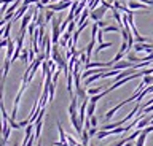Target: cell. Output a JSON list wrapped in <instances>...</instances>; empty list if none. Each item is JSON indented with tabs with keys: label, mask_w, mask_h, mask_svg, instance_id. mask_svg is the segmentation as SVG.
I'll return each instance as SVG.
<instances>
[{
	"label": "cell",
	"mask_w": 153,
	"mask_h": 146,
	"mask_svg": "<svg viewBox=\"0 0 153 146\" xmlns=\"http://www.w3.org/2000/svg\"><path fill=\"white\" fill-rule=\"evenodd\" d=\"M107 10H108V8H107V7H104L102 3H100V7L94 8V10H91V15H89L91 21H94V22L100 21V19H102V18L105 16V13H107Z\"/></svg>",
	"instance_id": "1"
},
{
	"label": "cell",
	"mask_w": 153,
	"mask_h": 146,
	"mask_svg": "<svg viewBox=\"0 0 153 146\" xmlns=\"http://www.w3.org/2000/svg\"><path fill=\"white\" fill-rule=\"evenodd\" d=\"M72 3H74V2H69V0H62V2H57V3H50V5H48V8H51V10H54V11H62V10H67V8H70Z\"/></svg>",
	"instance_id": "2"
},
{
	"label": "cell",
	"mask_w": 153,
	"mask_h": 146,
	"mask_svg": "<svg viewBox=\"0 0 153 146\" xmlns=\"http://www.w3.org/2000/svg\"><path fill=\"white\" fill-rule=\"evenodd\" d=\"M26 86H27V84H26V83H22V86H21V89H19V92H18L16 98H14V106H13V113H11V119H16L18 108H19V100H21V97H22V92H24V89H26Z\"/></svg>",
	"instance_id": "3"
},
{
	"label": "cell",
	"mask_w": 153,
	"mask_h": 146,
	"mask_svg": "<svg viewBox=\"0 0 153 146\" xmlns=\"http://www.w3.org/2000/svg\"><path fill=\"white\" fill-rule=\"evenodd\" d=\"M134 65H136V64H134V62H131V60H120V62H117V64H113V67L112 68H115V70H124V68H132L134 67Z\"/></svg>",
	"instance_id": "4"
},
{
	"label": "cell",
	"mask_w": 153,
	"mask_h": 146,
	"mask_svg": "<svg viewBox=\"0 0 153 146\" xmlns=\"http://www.w3.org/2000/svg\"><path fill=\"white\" fill-rule=\"evenodd\" d=\"M128 7L131 8V10H148V5H145V3L139 2V0H129L128 2Z\"/></svg>",
	"instance_id": "5"
},
{
	"label": "cell",
	"mask_w": 153,
	"mask_h": 146,
	"mask_svg": "<svg viewBox=\"0 0 153 146\" xmlns=\"http://www.w3.org/2000/svg\"><path fill=\"white\" fill-rule=\"evenodd\" d=\"M14 51H16V45H14V41L10 38V43H8V46H7V57H5V59H10V60H11Z\"/></svg>",
	"instance_id": "6"
},
{
	"label": "cell",
	"mask_w": 153,
	"mask_h": 146,
	"mask_svg": "<svg viewBox=\"0 0 153 146\" xmlns=\"http://www.w3.org/2000/svg\"><path fill=\"white\" fill-rule=\"evenodd\" d=\"M10 64H11V60L10 59H5L3 60V73H2V86H5V79H7V75L10 72Z\"/></svg>",
	"instance_id": "7"
},
{
	"label": "cell",
	"mask_w": 153,
	"mask_h": 146,
	"mask_svg": "<svg viewBox=\"0 0 153 146\" xmlns=\"http://www.w3.org/2000/svg\"><path fill=\"white\" fill-rule=\"evenodd\" d=\"M112 45H113L112 41H107V43H99L97 46H96L94 53H96V54H99V53H100V51H102V49H105V48H110V46H112Z\"/></svg>",
	"instance_id": "8"
},
{
	"label": "cell",
	"mask_w": 153,
	"mask_h": 146,
	"mask_svg": "<svg viewBox=\"0 0 153 146\" xmlns=\"http://www.w3.org/2000/svg\"><path fill=\"white\" fill-rule=\"evenodd\" d=\"M126 59H128V60H131V62H134V64H139V62H142V59L139 57V56H137L136 53H129V54L126 56Z\"/></svg>",
	"instance_id": "9"
},
{
	"label": "cell",
	"mask_w": 153,
	"mask_h": 146,
	"mask_svg": "<svg viewBox=\"0 0 153 146\" xmlns=\"http://www.w3.org/2000/svg\"><path fill=\"white\" fill-rule=\"evenodd\" d=\"M54 10H51V8H46V11H45V19H46V22H50V21H53V18H54Z\"/></svg>",
	"instance_id": "10"
},
{
	"label": "cell",
	"mask_w": 153,
	"mask_h": 146,
	"mask_svg": "<svg viewBox=\"0 0 153 146\" xmlns=\"http://www.w3.org/2000/svg\"><path fill=\"white\" fill-rule=\"evenodd\" d=\"M19 59H21L24 64L30 65V60H29V51H27V49H22V53H21V57H19Z\"/></svg>",
	"instance_id": "11"
},
{
	"label": "cell",
	"mask_w": 153,
	"mask_h": 146,
	"mask_svg": "<svg viewBox=\"0 0 153 146\" xmlns=\"http://www.w3.org/2000/svg\"><path fill=\"white\" fill-rule=\"evenodd\" d=\"M86 91H88V94H91V95H94V94H99V92L105 91V89H104V86H99V87H88Z\"/></svg>",
	"instance_id": "12"
},
{
	"label": "cell",
	"mask_w": 153,
	"mask_h": 146,
	"mask_svg": "<svg viewBox=\"0 0 153 146\" xmlns=\"http://www.w3.org/2000/svg\"><path fill=\"white\" fill-rule=\"evenodd\" d=\"M94 111H96V103L94 102H89L88 103V116H94Z\"/></svg>",
	"instance_id": "13"
},
{
	"label": "cell",
	"mask_w": 153,
	"mask_h": 146,
	"mask_svg": "<svg viewBox=\"0 0 153 146\" xmlns=\"http://www.w3.org/2000/svg\"><path fill=\"white\" fill-rule=\"evenodd\" d=\"M99 3H102V0H91V2L88 3V8L89 10H94V8H97Z\"/></svg>",
	"instance_id": "14"
},
{
	"label": "cell",
	"mask_w": 153,
	"mask_h": 146,
	"mask_svg": "<svg viewBox=\"0 0 153 146\" xmlns=\"http://www.w3.org/2000/svg\"><path fill=\"white\" fill-rule=\"evenodd\" d=\"M123 57H124V53H121V51H118L117 56H115V57L112 59V62H113V64H117V62H120V60H121Z\"/></svg>",
	"instance_id": "15"
},
{
	"label": "cell",
	"mask_w": 153,
	"mask_h": 146,
	"mask_svg": "<svg viewBox=\"0 0 153 146\" xmlns=\"http://www.w3.org/2000/svg\"><path fill=\"white\" fill-rule=\"evenodd\" d=\"M54 92H56V83H51V86H50V100L54 98Z\"/></svg>",
	"instance_id": "16"
},
{
	"label": "cell",
	"mask_w": 153,
	"mask_h": 146,
	"mask_svg": "<svg viewBox=\"0 0 153 146\" xmlns=\"http://www.w3.org/2000/svg\"><path fill=\"white\" fill-rule=\"evenodd\" d=\"M143 83L147 84H153V75H145V76H143Z\"/></svg>",
	"instance_id": "17"
},
{
	"label": "cell",
	"mask_w": 153,
	"mask_h": 146,
	"mask_svg": "<svg viewBox=\"0 0 153 146\" xmlns=\"http://www.w3.org/2000/svg\"><path fill=\"white\" fill-rule=\"evenodd\" d=\"M89 121H91V125H93V127H97V125H99V119H97L96 116H91Z\"/></svg>",
	"instance_id": "18"
},
{
	"label": "cell",
	"mask_w": 153,
	"mask_h": 146,
	"mask_svg": "<svg viewBox=\"0 0 153 146\" xmlns=\"http://www.w3.org/2000/svg\"><path fill=\"white\" fill-rule=\"evenodd\" d=\"M97 127H91V129H89V135L91 136H96V135H97Z\"/></svg>",
	"instance_id": "19"
},
{
	"label": "cell",
	"mask_w": 153,
	"mask_h": 146,
	"mask_svg": "<svg viewBox=\"0 0 153 146\" xmlns=\"http://www.w3.org/2000/svg\"><path fill=\"white\" fill-rule=\"evenodd\" d=\"M96 24H97L99 27H100V29H104V27H107L108 24H107V22H105L104 19H100V21H97V22H96Z\"/></svg>",
	"instance_id": "20"
},
{
	"label": "cell",
	"mask_w": 153,
	"mask_h": 146,
	"mask_svg": "<svg viewBox=\"0 0 153 146\" xmlns=\"http://www.w3.org/2000/svg\"><path fill=\"white\" fill-rule=\"evenodd\" d=\"M123 146H136V143H134V140H131V141H126Z\"/></svg>",
	"instance_id": "21"
},
{
	"label": "cell",
	"mask_w": 153,
	"mask_h": 146,
	"mask_svg": "<svg viewBox=\"0 0 153 146\" xmlns=\"http://www.w3.org/2000/svg\"><path fill=\"white\" fill-rule=\"evenodd\" d=\"M13 2H14V0H2L3 5H8V3H13Z\"/></svg>",
	"instance_id": "22"
},
{
	"label": "cell",
	"mask_w": 153,
	"mask_h": 146,
	"mask_svg": "<svg viewBox=\"0 0 153 146\" xmlns=\"http://www.w3.org/2000/svg\"><path fill=\"white\" fill-rule=\"evenodd\" d=\"M13 146H19V143H14V145H13Z\"/></svg>",
	"instance_id": "23"
}]
</instances>
